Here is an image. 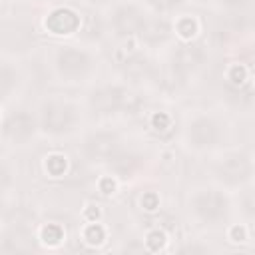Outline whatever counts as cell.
<instances>
[{
  "label": "cell",
  "instance_id": "obj_20",
  "mask_svg": "<svg viewBox=\"0 0 255 255\" xmlns=\"http://www.w3.org/2000/svg\"><path fill=\"white\" fill-rule=\"evenodd\" d=\"M141 205H143V209H147V211H153L157 205H159V199H157V195L155 193H145L143 197H141Z\"/></svg>",
  "mask_w": 255,
  "mask_h": 255
},
{
  "label": "cell",
  "instance_id": "obj_21",
  "mask_svg": "<svg viewBox=\"0 0 255 255\" xmlns=\"http://www.w3.org/2000/svg\"><path fill=\"white\" fill-rule=\"evenodd\" d=\"M245 76H247V72H245L243 66H233V68H231V74H229V80H231L233 84H243Z\"/></svg>",
  "mask_w": 255,
  "mask_h": 255
},
{
  "label": "cell",
  "instance_id": "obj_16",
  "mask_svg": "<svg viewBox=\"0 0 255 255\" xmlns=\"http://www.w3.org/2000/svg\"><path fill=\"white\" fill-rule=\"evenodd\" d=\"M84 237H86V241H88V243H92V245H98V243H102V241H104L106 233H104V229H102L100 225H90V227L86 229Z\"/></svg>",
  "mask_w": 255,
  "mask_h": 255
},
{
  "label": "cell",
  "instance_id": "obj_1",
  "mask_svg": "<svg viewBox=\"0 0 255 255\" xmlns=\"http://www.w3.org/2000/svg\"><path fill=\"white\" fill-rule=\"evenodd\" d=\"M129 100H131V96L122 88H104V90L94 94L92 104L100 112H112V110L128 108Z\"/></svg>",
  "mask_w": 255,
  "mask_h": 255
},
{
  "label": "cell",
  "instance_id": "obj_7",
  "mask_svg": "<svg viewBox=\"0 0 255 255\" xmlns=\"http://www.w3.org/2000/svg\"><path fill=\"white\" fill-rule=\"evenodd\" d=\"M34 129V120L28 116V114H14L8 122H6V135L14 137V139H24L32 133Z\"/></svg>",
  "mask_w": 255,
  "mask_h": 255
},
{
  "label": "cell",
  "instance_id": "obj_10",
  "mask_svg": "<svg viewBox=\"0 0 255 255\" xmlns=\"http://www.w3.org/2000/svg\"><path fill=\"white\" fill-rule=\"evenodd\" d=\"M141 16L135 8H122L118 14H116V26L122 34H131L135 32L137 28H141Z\"/></svg>",
  "mask_w": 255,
  "mask_h": 255
},
{
  "label": "cell",
  "instance_id": "obj_5",
  "mask_svg": "<svg viewBox=\"0 0 255 255\" xmlns=\"http://www.w3.org/2000/svg\"><path fill=\"white\" fill-rule=\"evenodd\" d=\"M189 137L193 139L195 145H211L217 137V128L211 120H197L191 124V129H189Z\"/></svg>",
  "mask_w": 255,
  "mask_h": 255
},
{
  "label": "cell",
  "instance_id": "obj_13",
  "mask_svg": "<svg viewBox=\"0 0 255 255\" xmlns=\"http://www.w3.org/2000/svg\"><path fill=\"white\" fill-rule=\"evenodd\" d=\"M66 165H68L66 163V157L60 155V153H54V155H50L46 159V169H48L50 175H62L66 171Z\"/></svg>",
  "mask_w": 255,
  "mask_h": 255
},
{
  "label": "cell",
  "instance_id": "obj_23",
  "mask_svg": "<svg viewBox=\"0 0 255 255\" xmlns=\"http://www.w3.org/2000/svg\"><path fill=\"white\" fill-rule=\"evenodd\" d=\"M231 239L233 241H243L245 239V229L243 227H233L231 229Z\"/></svg>",
  "mask_w": 255,
  "mask_h": 255
},
{
  "label": "cell",
  "instance_id": "obj_22",
  "mask_svg": "<svg viewBox=\"0 0 255 255\" xmlns=\"http://www.w3.org/2000/svg\"><path fill=\"white\" fill-rule=\"evenodd\" d=\"M100 187H102V191H104V193H112V191H114V187H116V183H114V179H112V177H104V179H102V183H100Z\"/></svg>",
  "mask_w": 255,
  "mask_h": 255
},
{
  "label": "cell",
  "instance_id": "obj_14",
  "mask_svg": "<svg viewBox=\"0 0 255 255\" xmlns=\"http://www.w3.org/2000/svg\"><path fill=\"white\" fill-rule=\"evenodd\" d=\"M62 237H64V231H62V227L56 225V223H48V225L42 229V239H44L48 245H56V243H60Z\"/></svg>",
  "mask_w": 255,
  "mask_h": 255
},
{
  "label": "cell",
  "instance_id": "obj_15",
  "mask_svg": "<svg viewBox=\"0 0 255 255\" xmlns=\"http://www.w3.org/2000/svg\"><path fill=\"white\" fill-rule=\"evenodd\" d=\"M177 32L183 36V38H191L195 32H197V24L193 18H181L179 24H177Z\"/></svg>",
  "mask_w": 255,
  "mask_h": 255
},
{
  "label": "cell",
  "instance_id": "obj_8",
  "mask_svg": "<svg viewBox=\"0 0 255 255\" xmlns=\"http://www.w3.org/2000/svg\"><path fill=\"white\" fill-rule=\"evenodd\" d=\"M60 70L66 74H80L88 68V56L78 50H64L58 58Z\"/></svg>",
  "mask_w": 255,
  "mask_h": 255
},
{
  "label": "cell",
  "instance_id": "obj_24",
  "mask_svg": "<svg viewBox=\"0 0 255 255\" xmlns=\"http://www.w3.org/2000/svg\"><path fill=\"white\" fill-rule=\"evenodd\" d=\"M98 215H100L98 207H88V209H86V217H88V219H96Z\"/></svg>",
  "mask_w": 255,
  "mask_h": 255
},
{
  "label": "cell",
  "instance_id": "obj_11",
  "mask_svg": "<svg viewBox=\"0 0 255 255\" xmlns=\"http://www.w3.org/2000/svg\"><path fill=\"white\" fill-rule=\"evenodd\" d=\"M201 50L197 46H185L177 52V58H175V66L179 70H189V68H195L197 64H201Z\"/></svg>",
  "mask_w": 255,
  "mask_h": 255
},
{
  "label": "cell",
  "instance_id": "obj_18",
  "mask_svg": "<svg viewBox=\"0 0 255 255\" xmlns=\"http://www.w3.org/2000/svg\"><path fill=\"white\" fill-rule=\"evenodd\" d=\"M133 165H135V157H120V159L114 161V167H116L122 175H128V173L133 169Z\"/></svg>",
  "mask_w": 255,
  "mask_h": 255
},
{
  "label": "cell",
  "instance_id": "obj_25",
  "mask_svg": "<svg viewBox=\"0 0 255 255\" xmlns=\"http://www.w3.org/2000/svg\"><path fill=\"white\" fill-rule=\"evenodd\" d=\"M223 2H227V4H241L243 0H223Z\"/></svg>",
  "mask_w": 255,
  "mask_h": 255
},
{
  "label": "cell",
  "instance_id": "obj_6",
  "mask_svg": "<svg viewBox=\"0 0 255 255\" xmlns=\"http://www.w3.org/2000/svg\"><path fill=\"white\" fill-rule=\"evenodd\" d=\"M72 116L62 106H48L44 110V128L50 131H62L70 126Z\"/></svg>",
  "mask_w": 255,
  "mask_h": 255
},
{
  "label": "cell",
  "instance_id": "obj_3",
  "mask_svg": "<svg viewBox=\"0 0 255 255\" xmlns=\"http://www.w3.org/2000/svg\"><path fill=\"white\" fill-rule=\"evenodd\" d=\"M195 209L203 219H217L225 213V199L219 193H201L195 197Z\"/></svg>",
  "mask_w": 255,
  "mask_h": 255
},
{
  "label": "cell",
  "instance_id": "obj_17",
  "mask_svg": "<svg viewBox=\"0 0 255 255\" xmlns=\"http://www.w3.org/2000/svg\"><path fill=\"white\" fill-rule=\"evenodd\" d=\"M163 243H165L163 231H151V233L147 235V247H149L151 251H159V249L163 247Z\"/></svg>",
  "mask_w": 255,
  "mask_h": 255
},
{
  "label": "cell",
  "instance_id": "obj_2",
  "mask_svg": "<svg viewBox=\"0 0 255 255\" xmlns=\"http://www.w3.org/2000/svg\"><path fill=\"white\" fill-rule=\"evenodd\" d=\"M80 26V18L76 12L68 8H58L46 18V28L54 34H70Z\"/></svg>",
  "mask_w": 255,
  "mask_h": 255
},
{
  "label": "cell",
  "instance_id": "obj_12",
  "mask_svg": "<svg viewBox=\"0 0 255 255\" xmlns=\"http://www.w3.org/2000/svg\"><path fill=\"white\" fill-rule=\"evenodd\" d=\"M139 30H141V36L145 40H149V42H157V40L165 38V34H167V26L163 22H159V20L145 22V24H141Z\"/></svg>",
  "mask_w": 255,
  "mask_h": 255
},
{
  "label": "cell",
  "instance_id": "obj_9",
  "mask_svg": "<svg viewBox=\"0 0 255 255\" xmlns=\"http://www.w3.org/2000/svg\"><path fill=\"white\" fill-rule=\"evenodd\" d=\"M88 151L94 157H110L116 151V137L110 133H98L88 141Z\"/></svg>",
  "mask_w": 255,
  "mask_h": 255
},
{
  "label": "cell",
  "instance_id": "obj_19",
  "mask_svg": "<svg viewBox=\"0 0 255 255\" xmlns=\"http://www.w3.org/2000/svg\"><path fill=\"white\" fill-rule=\"evenodd\" d=\"M151 126L157 129V131H165L169 128V116L163 114V112H157L153 118H151Z\"/></svg>",
  "mask_w": 255,
  "mask_h": 255
},
{
  "label": "cell",
  "instance_id": "obj_4",
  "mask_svg": "<svg viewBox=\"0 0 255 255\" xmlns=\"http://www.w3.org/2000/svg\"><path fill=\"white\" fill-rule=\"evenodd\" d=\"M219 173L225 181L229 183H235V181H241L247 177L249 173V163L245 157L241 155H229L227 159H223V163L219 165Z\"/></svg>",
  "mask_w": 255,
  "mask_h": 255
}]
</instances>
